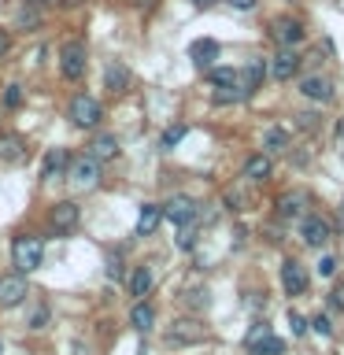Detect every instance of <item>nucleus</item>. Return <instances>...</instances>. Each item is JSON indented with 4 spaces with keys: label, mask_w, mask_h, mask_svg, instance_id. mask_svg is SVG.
<instances>
[{
    "label": "nucleus",
    "mask_w": 344,
    "mask_h": 355,
    "mask_svg": "<svg viewBox=\"0 0 344 355\" xmlns=\"http://www.w3.org/2000/svg\"><path fill=\"white\" fill-rule=\"evenodd\" d=\"M60 71H63V78H74V82L85 74V44L82 41H67L60 49Z\"/></svg>",
    "instance_id": "obj_5"
},
{
    "label": "nucleus",
    "mask_w": 344,
    "mask_h": 355,
    "mask_svg": "<svg viewBox=\"0 0 344 355\" xmlns=\"http://www.w3.org/2000/svg\"><path fill=\"white\" fill-rule=\"evenodd\" d=\"M282 285H285L289 296H300V293L307 288V270H304L296 259H285V263H282Z\"/></svg>",
    "instance_id": "obj_8"
},
{
    "label": "nucleus",
    "mask_w": 344,
    "mask_h": 355,
    "mask_svg": "<svg viewBox=\"0 0 344 355\" xmlns=\"http://www.w3.org/2000/svg\"><path fill=\"white\" fill-rule=\"evenodd\" d=\"M148 288H152V270L148 266H137L130 274V296H148Z\"/></svg>",
    "instance_id": "obj_23"
},
{
    "label": "nucleus",
    "mask_w": 344,
    "mask_h": 355,
    "mask_svg": "<svg viewBox=\"0 0 344 355\" xmlns=\"http://www.w3.org/2000/svg\"><path fill=\"white\" fill-rule=\"evenodd\" d=\"M277 211H282V218H296L300 215V196H285L282 204H277Z\"/></svg>",
    "instance_id": "obj_27"
},
{
    "label": "nucleus",
    "mask_w": 344,
    "mask_h": 355,
    "mask_svg": "<svg viewBox=\"0 0 344 355\" xmlns=\"http://www.w3.org/2000/svg\"><path fill=\"white\" fill-rule=\"evenodd\" d=\"M337 148L344 152V119H337Z\"/></svg>",
    "instance_id": "obj_38"
},
{
    "label": "nucleus",
    "mask_w": 344,
    "mask_h": 355,
    "mask_svg": "<svg viewBox=\"0 0 344 355\" xmlns=\"http://www.w3.org/2000/svg\"><path fill=\"white\" fill-rule=\"evenodd\" d=\"M108 89L111 93H126L130 89V71L122 63H108Z\"/></svg>",
    "instance_id": "obj_20"
},
{
    "label": "nucleus",
    "mask_w": 344,
    "mask_h": 355,
    "mask_svg": "<svg viewBox=\"0 0 344 355\" xmlns=\"http://www.w3.org/2000/svg\"><path fill=\"white\" fill-rule=\"evenodd\" d=\"M300 93L304 96H311V100H322V104H329L333 100V82L329 78H304V85H300Z\"/></svg>",
    "instance_id": "obj_15"
},
{
    "label": "nucleus",
    "mask_w": 344,
    "mask_h": 355,
    "mask_svg": "<svg viewBox=\"0 0 344 355\" xmlns=\"http://www.w3.org/2000/svg\"><path fill=\"white\" fill-rule=\"evenodd\" d=\"M152 322H155V311H152L148 304H137V307L130 311V326L137 329V333H148Z\"/></svg>",
    "instance_id": "obj_22"
},
{
    "label": "nucleus",
    "mask_w": 344,
    "mask_h": 355,
    "mask_svg": "<svg viewBox=\"0 0 344 355\" xmlns=\"http://www.w3.org/2000/svg\"><path fill=\"white\" fill-rule=\"evenodd\" d=\"M78 226V204H71V200H63V204L52 207V230L55 233H71Z\"/></svg>",
    "instance_id": "obj_12"
},
{
    "label": "nucleus",
    "mask_w": 344,
    "mask_h": 355,
    "mask_svg": "<svg viewBox=\"0 0 344 355\" xmlns=\"http://www.w3.org/2000/svg\"><path fill=\"white\" fill-rule=\"evenodd\" d=\"M193 230H189V226H182V233H178V248H193Z\"/></svg>",
    "instance_id": "obj_34"
},
{
    "label": "nucleus",
    "mask_w": 344,
    "mask_h": 355,
    "mask_svg": "<svg viewBox=\"0 0 344 355\" xmlns=\"http://www.w3.org/2000/svg\"><path fill=\"white\" fill-rule=\"evenodd\" d=\"M0 159H8V163H22V159H26L22 137H15V133H0Z\"/></svg>",
    "instance_id": "obj_16"
},
{
    "label": "nucleus",
    "mask_w": 344,
    "mask_h": 355,
    "mask_svg": "<svg viewBox=\"0 0 344 355\" xmlns=\"http://www.w3.org/2000/svg\"><path fill=\"white\" fill-rule=\"evenodd\" d=\"M230 4L237 8V11H252V8H255V0H230Z\"/></svg>",
    "instance_id": "obj_37"
},
{
    "label": "nucleus",
    "mask_w": 344,
    "mask_h": 355,
    "mask_svg": "<svg viewBox=\"0 0 344 355\" xmlns=\"http://www.w3.org/2000/svg\"><path fill=\"white\" fill-rule=\"evenodd\" d=\"M285 144H289V133H285V130H277V126H274V130H266V133H263V148H266V152H282Z\"/></svg>",
    "instance_id": "obj_26"
},
{
    "label": "nucleus",
    "mask_w": 344,
    "mask_h": 355,
    "mask_svg": "<svg viewBox=\"0 0 344 355\" xmlns=\"http://www.w3.org/2000/svg\"><path fill=\"white\" fill-rule=\"evenodd\" d=\"M311 329H315L318 337H329V333H333V322H329L326 315H315V318H311Z\"/></svg>",
    "instance_id": "obj_29"
},
{
    "label": "nucleus",
    "mask_w": 344,
    "mask_h": 355,
    "mask_svg": "<svg viewBox=\"0 0 344 355\" xmlns=\"http://www.w3.org/2000/svg\"><path fill=\"white\" fill-rule=\"evenodd\" d=\"M318 274L333 277V274H337V259H333V255H322V259H318Z\"/></svg>",
    "instance_id": "obj_33"
},
{
    "label": "nucleus",
    "mask_w": 344,
    "mask_h": 355,
    "mask_svg": "<svg viewBox=\"0 0 344 355\" xmlns=\"http://www.w3.org/2000/svg\"><path fill=\"white\" fill-rule=\"evenodd\" d=\"M300 71V55L293 52V49H282L274 55V63H270V74L277 78V82H289V78H293Z\"/></svg>",
    "instance_id": "obj_11"
},
{
    "label": "nucleus",
    "mask_w": 344,
    "mask_h": 355,
    "mask_svg": "<svg viewBox=\"0 0 344 355\" xmlns=\"http://www.w3.org/2000/svg\"><path fill=\"white\" fill-rule=\"evenodd\" d=\"M44 318H49V311L37 307V311H33V318H30V326H33V329H41V326H44Z\"/></svg>",
    "instance_id": "obj_35"
},
{
    "label": "nucleus",
    "mask_w": 344,
    "mask_h": 355,
    "mask_svg": "<svg viewBox=\"0 0 344 355\" xmlns=\"http://www.w3.org/2000/svg\"><path fill=\"white\" fill-rule=\"evenodd\" d=\"M100 119H104V107H100V100L85 96V93L71 100V122H74V126H82V130H93Z\"/></svg>",
    "instance_id": "obj_2"
},
{
    "label": "nucleus",
    "mask_w": 344,
    "mask_h": 355,
    "mask_svg": "<svg viewBox=\"0 0 344 355\" xmlns=\"http://www.w3.org/2000/svg\"><path fill=\"white\" fill-rule=\"evenodd\" d=\"M300 237H304V244H311V248H322V244L329 241V222L318 218V215H311L304 222V230H300Z\"/></svg>",
    "instance_id": "obj_10"
},
{
    "label": "nucleus",
    "mask_w": 344,
    "mask_h": 355,
    "mask_svg": "<svg viewBox=\"0 0 344 355\" xmlns=\"http://www.w3.org/2000/svg\"><path fill=\"white\" fill-rule=\"evenodd\" d=\"M163 218L178 222V226H193V218H196V200H189V196H174L171 204L163 207Z\"/></svg>",
    "instance_id": "obj_7"
},
{
    "label": "nucleus",
    "mask_w": 344,
    "mask_h": 355,
    "mask_svg": "<svg viewBox=\"0 0 344 355\" xmlns=\"http://www.w3.org/2000/svg\"><path fill=\"white\" fill-rule=\"evenodd\" d=\"M67 178H71L78 189H93L96 178H100V159H93V155H78V159L67 163Z\"/></svg>",
    "instance_id": "obj_4"
},
{
    "label": "nucleus",
    "mask_w": 344,
    "mask_h": 355,
    "mask_svg": "<svg viewBox=\"0 0 344 355\" xmlns=\"http://www.w3.org/2000/svg\"><path fill=\"white\" fill-rule=\"evenodd\" d=\"M329 307H333V311H344V282L333 285V293H329Z\"/></svg>",
    "instance_id": "obj_32"
},
{
    "label": "nucleus",
    "mask_w": 344,
    "mask_h": 355,
    "mask_svg": "<svg viewBox=\"0 0 344 355\" xmlns=\"http://www.w3.org/2000/svg\"><path fill=\"white\" fill-rule=\"evenodd\" d=\"M67 163H71V159H67V152H63V148H52L49 155H44L41 178H55V174H60V171H67Z\"/></svg>",
    "instance_id": "obj_21"
},
{
    "label": "nucleus",
    "mask_w": 344,
    "mask_h": 355,
    "mask_svg": "<svg viewBox=\"0 0 344 355\" xmlns=\"http://www.w3.org/2000/svg\"><path fill=\"white\" fill-rule=\"evenodd\" d=\"M263 78H266V67H263V60H252L248 67H244V74H237V85H241V93L248 96V93H255V89L263 85Z\"/></svg>",
    "instance_id": "obj_13"
},
{
    "label": "nucleus",
    "mask_w": 344,
    "mask_h": 355,
    "mask_svg": "<svg viewBox=\"0 0 344 355\" xmlns=\"http://www.w3.org/2000/svg\"><path fill=\"white\" fill-rule=\"evenodd\" d=\"M30 4H44V0H30Z\"/></svg>",
    "instance_id": "obj_42"
},
{
    "label": "nucleus",
    "mask_w": 344,
    "mask_h": 355,
    "mask_svg": "<svg viewBox=\"0 0 344 355\" xmlns=\"http://www.w3.org/2000/svg\"><path fill=\"white\" fill-rule=\"evenodd\" d=\"M182 137H185V126H182V122H178V126H171V130L163 133V148H174V144L182 141Z\"/></svg>",
    "instance_id": "obj_28"
},
{
    "label": "nucleus",
    "mask_w": 344,
    "mask_h": 355,
    "mask_svg": "<svg viewBox=\"0 0 344 355\" xmlns=\"http://www.w3.org/2000/svg\"><path fill=\"white\" fill-rule=\"evenodd\" d=\"M108 274H111V277H119V274H122V263H119V255H111V259H108Z\"/></svg>",
    "instance_id": "obj_36"
},
{
    "label": "nucleus",
    "mask_w": 344,
    "mask_h": 355,
    "mask_svg": "<svg viewBox=\"0 0 344 355\" xmlns=\"http://www.w3.org/2000/svg\"><path fill=\"white\" fill-rule=\"evenodd\" d=\"M289 326H293V337H304L307 333V322H304V315H296V311H289Z\"/></svg>",
    "instance_id": "obj_31"
},
{
    "label": "nucleus",
    "mask_w": 344,
    "mask_h": 355,
    "mask_svg": "<svg viewBox=\"0 0 344 355\" xmlns=\"http://www.w3.org/2000/svg\"><path fill=\"white\" fill-rule=\"evenodd\" d=\"M8 52V30H0V55Z\"/></svg>",
    "instance_id": "obj_40"
},
{
    "label": "nucleus",
    "mask_w": 344,
    "mask_h": 355,
    "mask_svg": "<svg viewBox=\"0 0 344 355\" xmlns=\"http://www.w3.org/2000/svg\"><path fill=\"white\" fill-rule=\"evenodd\" d=\"M26 293H30V285H26V274H4L0 277V307H15V304H22L26 300Z\"/></svg>",
    "instance_id": "obj_6"
},
{
    "label": "nucleus",
    "mask_w": 344,
    "mask_h": 355,
    "mask_svg": "<svg viewBox=\"0 0 344 355\" xmlns=\"http://www.w3.org/2000/svg\"><path fill=\"white\" fill-rule=\"evenodd\" d=\"M270 33H274V41L282 44V49H293V44L304 41V26H300L296 19H277Z\"/></svg>",
    "instance_id": "obj_9"
},
{
    "label": "nucleus",
    "mask_w": 344,
    "mask_h": 355,
    "mask_svg": "<svg viewBox=\"0 0 344 355\" xmlns=\"http://www.w3.org/2000/svg\"><path fill=\"white\" fill-rule=\"evenodd\" d=\"M193 4H196V8H207V4H215V0H193Z\"/></svg>",
    "instance_id": "obj_41"
},
{
    "label": "nucleus",
    "mask_w": 344,
    "mask_h": 355,
    "mask_svg": "<svg viewBox=\"0 0 344 355\" xmlns=\"http://www.w3.org/2000/svg\"><path fill=\"white\" fill-rule=\"evenodd\" d=\"M22 104V89L19 85H8L4 89V107H19Z\"/></svg>",
    "instance_id": "obj_30"
},
{
    "label": "nucleus",
    "mask_w": 344,
    "mask_h": 355,
    "mask_svg": "<svg viewBox=\"0 0 344 355\" xmlns=\"http://www.w3.org/2000/svg\"><path fill=\"white\" fill-rule=\"evenodd\" d=\"M11 255H15V270L19 274H30V270H41V263H44V244L41 237H19L15 244H11Z\"/></svg>",
    "instance_id": "obj_1"
},
{
    "label": "nucleus",
    "mask_w": 344,
    "mask_h": 355,
    "mask_svg": "<svg viewBox=\"0 0 344 355\" xmlns=\"http://www.w3.org/2000/svg\"><path fill=\"white\" fill-rule=\"evenodd\" d=\"M244 344H248V352H252V355H282V352H285V340H282V337H274L266 322H259V326L248 333V340H244Z\"/></svg>",
    "instance_id": "obj_3"
},
{
    "label": "nucleus",
    "mask_w": 344,
    "mask_h": 355,
    "mask_svg": "<svg viewBox=\"0 0 344 355\" xmlns=\"http://www.w3.org/2000/svg\"><path fill=\"white\" fill-rule=\"evenodd\" d=\"M296 119H300V126H304V130L315 126V115H296Z\"/></svg>",
    "instance_id": "obj_39"
},
{
    "label": "nucleus",
    "mask_w": 344,
    "mask_h": 355,
    "mask_svg": "<svg viewBox=\"0 0 344 355\" xmlns=\"http://www.w3.org/2000/svg\"><path fill=\"white\" fill-rule=\"evenodd\" d=\"M207 78H211V85H218V89H241L237 85V71H233V67H215Z\"/></svg>",
    "instance_id": "obj_25"
},
{
    "label": "nucleus",
    "mask_w": 344,
    "mask_h": 355,
    "mask_svg": "<svg viewBox=\"0 0 344 355\" xmlns=\"http://www.w3.org/2000/svg\"><path fill=\"white\" fill-rule=\"evenodd\" d=\"M244 178H252V182H266V178H270V159H266V155H248V163H244Z\"/></svg>",
    "instance_id": "obj_19"
},
{
    "label": "nucleus",
    "mask_w": 344,
    "mask_h": 355,
    "mask_svg": "<svg viewBox=\"0 0 344 355\" xmlns=\"http://www.w3.org/2000/svg\"><path fill=\"white\" fill-rule=\"evenodd\" d=\"M89 155H93V159H100V163L115 159V155H119V141H115V137H96L93 144H89Z\"/></svg>",
    "instance_id": "obj_18"
},
{
    "label": "nucleus",
    "mask_w": 344,
    "mask_h": 355,
    "mask_svg": "<svg viewBox=\"0 0 344 355\" xmlns=\"http://www.w3.org/2000/svg\"><path fill=\"white\" fill-rule=\"evenodd\" d=\"M189 55H193V63L196 67H211L218 60V41H211V37H200L189 44Z\"/></svg>",
    "instance_id": "obj_14"
},
{
    "label": "nucleus",
    "mask_w": 344,
    "mask_h": 355,
    "mask_svg": "<svg viewBox=\"0 0 344 355\" xmlns=\"http://www.w3.org/2000/svg\"><path fill=\"white\" fill-rule=\"evenodd\" d=\"M160 222H163V207L144 204V207H141V218H137V233H141V237H148V233L160 230Z\"/></svg>",
    "instance_id": "obj_17"
},
{
    "label": "nucleus",
    "mask_w": 344,
    "mask_h": 355,
    "mask_svg": "<svg viewBox=\"0 0 344 355\" xmlns=\"http://www.w3.org/2000/svg\"><path fill=\"white\" fill-rule=\"evenodd\" d=\"M200 337H204V329H200L196 322H174V329H171V340H178V344L200 340Z\"/></svg>",
    "instance_id": "obj_24"
}]
</instances>
